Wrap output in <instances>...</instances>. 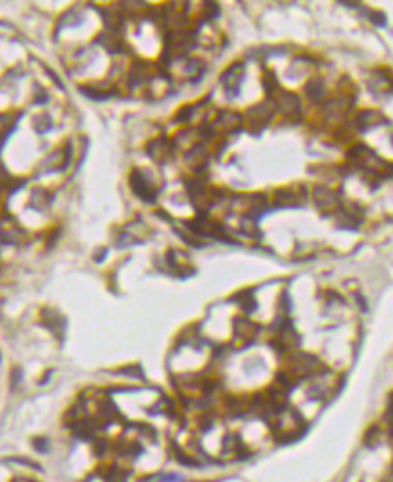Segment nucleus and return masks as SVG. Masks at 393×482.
Segmentation results:
<instances>
[{
	"instance_id": "nucleus-8",
	"label": "nucleus",
	"mask_w": 393,
	"mask_h": 482,
	"mask_svg": "<svg viewBox=\"0 0 393 482\" xmlns=\"http://www.w3.org/2000/svg\"><path fill=\"white\" fill-rule=\"evenodd\" d=\"M215 130L220 129L224 130V132H240L244 127V118L240 114H236V112H231V111H222L220 114H218L217 121L213 123Z\"/></svg>"
},
{
	"instance_id": "nucleus-10",
	"label": "nucleus",
	"mask_w": 393,
	"mask_h": 482,
	"mask_svg": "<svg viewBox=\"0 0 393 482\" xmlns=\"http://www.w3.org/2000/svg\"><path fill=\"white\" fill-rule=\"evenodd\" d=\"M184 159H186V163L195 170V172H202V170L208 166V152L202 145H195V147H191Z\"/></svg>"
},
{
	"instance_id": "nucleus-16",
	"label": "nucleus",
	"mask_w": 393,
	"mask_h": 482,
	"mask_svg": "<svg viewBox=\"0 0 393 482\" xmlns=\"http://www.w3.org/2000/svg\"><path fill=\"white\" fill-rule=\"evenodd\" d=\"M261 83H264V88L269 92V94H272L274 91H278V80L274 78V74L272 73H267L264 76V80H261Z\"/></svg>"
},
{
	"instance_id": "nucleus-1",
	"label": "nucleus",
	"mask_w": 393,
	"mask_h": 482,
	"mask_svg": "<svg viewBox=\"0 0 393 482\" xmlns=\"http://www.w3.org/2000/svg\"><path fill=\"white\" fill-rule=\"evenodd\" d=\"M321 370V363L310 354H292L289 361V372H285L290 379H305L309 376Z\"/></svg>"
},
{
	"instance_id": "nucleus-4",
	"label": "nucleus",
	"mask_w": 393,
	"mask_h": 482,
	"mask_svg": "<svg viewBox=\"0 0 393 482\" xmlns=\"http://www.w3.org/2000/svg\"><path fill=\"white\" fill-rule=\"evenodd\" d=\"M312 201L317 206V210L323 211L325 215H328L330 211H335L339 206V197L335 195V191H332L330 188L316 184L312 190Z\"/></svg>"
},
{
	"instance_id": "nucleus-11",
	"label": "nucleus",
	"mask_w": 393,
	"mask_h": 482,
	"mask_svg": "<svg viewBox=\"0 0 393 482\" xmlns=\"http://www.w3.org/2000/svg\"><path fill=\"white\" fill-rule=\"evenodd\" d=\"M384 121H386V118L377 111H361L355 118V125L359 127L361 132H366V130L373 129V127L381 125V123H384Z\"/></svg>"
},
{
	"instance_id": "nucleus-15",
	"label": "nucleus",
	"mask_w": 393,
	"mask_h": 482,
	"mask_svg": "<svg viewBox=\"0 0 393 482\" xmlns=\"http://www.w3.org/2000/svg\"><path fill=\"white\" fill-rule=\"evenodd\" d=\"M204 69H206V67H204V63L200 62V60H191V62L188 63V67H186L188 74H191L195 80H199V78L202 76Z\"/></svg>"
},
{
	"instance_id": "nucleus-3",
	"label": "nucleus",
	"mask_w": 393,
	"mask_h": 482,
	"mask_svg": "<svg viewBox=\"0 0 393 482\" xmlns=\"http://www.w3.org/2000/svg\"><path fill=\"white\" fill-rule=\"evenodd\" d=\"M363 208L357 206L355 203H345L339 204L338 210H335V215H338V222L341 228L346 229H355L357 226L361 224L363 221Z\"/></svg>"
},
{
	"instance_id": "nucleus-7",
	"label": "nucleus",
	"mask_w": 393,
	"mask_h": 482,
	"mask_svg": "<svg viewBox=\"0 0 393 482\" xmlns=\"http://www.w3.org/2000/svg\"><path fill=\"white\" fill-rule=\"evenodd\" d=\"M298 186H290V188H282V190H276L274 201L278 206L282 208H290V206H302L307 201L309 193L307 190H303L302 193H298Z\"/></svg>"
},
{
	"instance_id": "nucleus-6",
	"label": "nucleus",
	"mask_w": 393,
	"mask_h": 482,
	"mask_svg": "<svg viewBox=\"0 0 393 482\" xmlns=\"http://www.w3.org/2000/svg\"><path fill=\"white\" fill-rule=\"evenodd\" d=\"M274 103H271V101H265V103H260V105H254L253 109H251L249 112H247V119H249V127H251V132H260L261 129H264L265 125H267V121L272 118V114H274V107H272Z\"/></svg>"
},
{
	"instance_id": "nucleus-14",
	"label": "nucleus",
	"mask_w": 393,
	"mask_h": 482,
	"mask_svg": "<svg viewBox=\"0 0 393 482\" xmlns=\"http://www.w3.org/2000/svg\"><path fill=\"white\" fill-rule=\"evenodd\" d=\"M235 332L238 338H251V336L256 332V327H254L251 322L247 320H242V318H238L235 324Z\"/></svg>"
},
{
	"instance_id": "nucleus-2",
	"label": "nucleus",
	"mask_w": 393,
	"mask_h": 482,
	"mask_svg": "<svg viewBox=\"0 0 393 482\" xmlns=\"http://www.w3.org/2000/svg\"><path fill=\"white\" fill-rule=\"evenodd\" d=\"M130 188L136 193L139 199H143L144 203H154L157 199V190L154 188V184L150 183V179L146 177V173L143 170L136 168L130 173Z\"/></svg>"
},
{
	"instance_id": "nucleus-17",
	"label": "nucleus",
	"mask_w": 393,
	"mask_h": 482,
	"mask_svg": "<svg viewBox=\"0 0 393 482\" xmlns=\"http://www.w3.org/2000/svg\"><path fill=\"white\" fill-rule=\"evenodd\" d=\"M191 114H193V107L191 105H186V107H182L179 111V114L175 116V121L177 123H186L191 119Z\"/></svg>"
},
{
	"instance_id": "nucleus-9",
	"label": "nucleus",
	"mask_w": 393,
	"mask_h": 482,
	"mask_svg": "<svg viewBox=\"0 0 393 482\" xmlns=\"http://www.w3.org/2000/svg\"><path fill=\"white\" fill-rule=\"evenodd\" d=\"M146 152L154 161H166L173 154V145L166 137H157V139H152L148 143Z\"/></svg>"
},
{
	"instance_id": "nucleus-12",
	"label": "nucleus",
	"mask_w": 393,
	"mask_h": 482,
	"mask_svg": "<svg viewBox=\"0 0 393 482\" xmlns=\"http://www.w3.org/2000/svg\"><path fill=\"white\" fill-rule=\"evenodd\" d=\"M305 92L307 98H309L312 103H321L327 98V88H325L321 78H310L305 83Z\"/></svg>"
},
{
	"instance_id": "nucleus-18",
	"label": "nucleus",
	"mask_w": 393,
	"mask_h": 482,
	"mask_svg": "<svg viewBox=\"0 0 393 482\" xmlns=\"http://www.w3.org/2000/svg\"><path fill=\"white\" fill-rule=\"evenodd\" d=\"M368 16H370V20L375 24V26H379V27L386 26V15L382 11H370L368 13Z\"/></svg>"
},
{
	"instance_id": "nucleus-13",
	"label": "nucleus",
	"mask_w": 393,
	"mask_h": 482,
	"mask_svg": "<svg viewBox=\"0 0 393 482\" xmlns=\"http://www.w3.org/2000/svg\"><path fill=\"white\" fill-rule=\"evenodd\" d=\"M242 70H244L242 63H233V65L222 74V83L226 85L228 91H231V92L235 91V94H236V91H238L240 81H242Z\"/></svg>"
},
{
	"instance_id": "nucleus-5",
	"label": "nucleus",
	"mask_w": 393,
	"mask_h": 482,
	"mask_svg": "<svg viewBox=\"0 0 393 482\" xmlns=\"http://www.w3.org/2000/svg\"><path fill=\"white\" fill-rule=\"evenodd\" d=\"M276 107L283 112L289 119H302V100L298 94L283 91L276 98Z\"/></svg>"
}]
</instances>
